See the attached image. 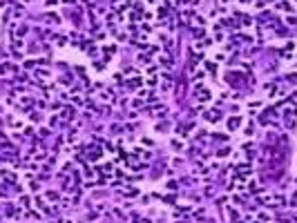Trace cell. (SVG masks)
I'll list each match as a JSON object with an SVG mask.
<instances>
[{
  "instance_id": "obj_1",
  "label": "cell",
  "mask_w": 297,
  "mask_h": 223,
  "mask_svg": "<svg viewBox=\"0 0 297 223\" xmlns=\"http://www.w3.org/2000/svg\"><path fill=\"white\" fill-rule=\"evenodd\" d=\"M239 125V118H232V121H230V123H228V127H230V129H235V127Z\"/></svg>"
}]
</instances>
